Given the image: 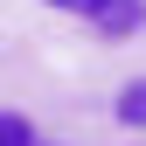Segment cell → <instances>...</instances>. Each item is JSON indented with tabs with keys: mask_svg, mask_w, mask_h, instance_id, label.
I'll use <instances>...</instances> for the list:
<instances>
[{
	"mask_svg": "<svg viewBox=\"0 0 146 146\" xmlns=\"http://www.w3.org/2000/svg\"><path fill=\"white\" fill-rule=\"evenodd\" d=\"M90 28L111 35V42H125V35L146 28V0H98V7H90Z\"/></svg>",
	"mask_w": 146,
	"mask_h": 146,
	"instance_id": "cell-1",
	"label": "cell"
},
{
	"mask_svg": "<svg viewBox=\"0 0 146 146\" xmlns=\"http://www.w3.org/2000/svg\"><path fill=\"white\" fill-rule=\"evenodd\" d=\"M0 146H35V125L21 111H0Z\"/></svg>",
	"mask_w": 146,
	"mask_h": 146,
	"instance_id": "cell-2",
	"label": "cell"
},
{
	"mask_svg": "<svg viewBox=\"0 0 146 146\" xmlns=\"http://www.w3.org/2000/svg\"><path fill=\"white\" fill-rule=\"evenodd\" d=\"M118 118H125V125H146V77H139V84H125V98H118Z\"/></svg>",
	"mask_w": 146,
	"mask_h": 146,
	"instance_id": "cell-3",
	"label": "cell"
},
{
	"mask_svg": "<svg viewBox=\"0 0 146 146\" xmlns=\"http://www.w3.org/2000/svg\"><path fill=\"white\" fill-rule=\"evenodd\" d=\"M56 7H70V14H90V7H98V0H56Z\"/></svg>",
	"mask_w": 146,
	"mask_h": 146,
	"instance_id": "cell-4",
	"label": "cell"
},
{
	"mask_svg": "<svg viewBox=\"0 0 146 146\" xmlns=\"http://www.w3.org/2000/svg\"><path fill=\"white\" fill-rule=\"evenodd\" d=\"M35 146H42V139H35Z\"/></svg>",
	"mask_w": 146,
	"mask_h": 146,
	"instance_id": "cell-5",
	"label": "cell"
}]
</instances>
